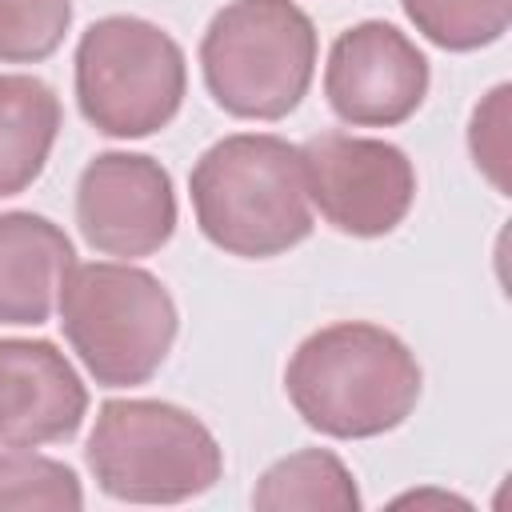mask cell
Returning a JSON list of instances; mask_svg holds the SVG:
<instances>
[{
	"mask_svg": "<svg viewBox=\"0 0 512 512\" xmlns=\"http://www.w3.org/2000/svg\"><path fill=\"white\" fill-rule=\"evenodd\" d=\"M56 308L64 340L100 388L148 384L180 328L176 300L160 276L128 260H72Z\"/></svg>",
	"mask_w": 512,
	"mask_h": 512,
	"instance_id": "3",
	"label": "cell"
},
{
	"mask_svg": "<svg viewBox=\"0 0 512 512\" xmlns=\"http://www.w3.org/2000/svg\"><path fill=\"white\" fill-rule=\"evenodd\" d=\"M300 164L308 200L344 236H388L416 200L408 152L376 136L320 132L300 148Z\"/></svg>",
	"mask_w": 512,
	"mask_h": 512,
	"instance_id": "7",
	"label": "cell"
},
{
	"mask_svg": "<svg viewBox=\"0 0 512 512\" xmlns=\"http://www.w3.org/2000/svg\"><path fill=\"white\" fill-rule=\"evenodd\" d=\"M420 500H440V504H460V508H468V500H460V496H444V492H408V496H400L396 504H420Z\"/></svg>",
	"mask_w": 512,
	"mask_h": 512,
	"instance_id": "18",
	"label": "cell"
},
{
	"mask_svg": "<svg viewBox=\"0 0 512 512\" xmlns=\"http://www.w3.org/2000/svg\"><path fill=\"white\" fill-rule=\"evenodd\" d=\"M316 24L296 0H232L200 40L208 96L240 120H284L316 72Z\"/></svg>",
	"mask_w": 512,
	"mask_h": 512,
	"instance_id": "5",
	"label": "cell"
},
{
	"mask_svg": "<svg viewBox=\"0 0 512 512\" xmlns=\"http://www.w3.org/2000/svg\"><path fill=\"white\" fill-rule=\"evenodd\" d=\"M508 96H512V88L496 84L472 108V124H468L472 160L504 196H508Z\"/></svg>",
	"mask_w": 512,
	"mask_h": 512,
	"instance_id": "17",
	"label": "cell"
},
{
	"mask_svg": "<svg viewBox=\"0 0 512 512\" xmlns=\"http://www.w3.org/2000/svg\"><path fill=\"white\" fill-rule=\"evenodd\" d=\"M72 260V240L56 220L40 212H0V324H44Z\"/></svg>",
	"mask_w": 512,
	"mask_h": 512,
	"instance_id": "11",
	"label": "cell"
},
{
	"mask_svg": "<svg viewBox=\"0 0 512 512\" xmlns=\"http://www.w3.org/2000/svg\"><path fill=\"white\" fill-rule=\"evenodd\" d=\"M72 24V0H0V64L48 60Z\"/></svg>",
	"mask_w": 512,
	"mask_h": 512,
	"instance_id": "16",
	"label": "cell"
},
{
	"mask_svg": "<svg viewBox=\"0 0 512 512\" xmlns=\"http://www.w3.org/2000/svg\"><path fill=\"white\" fill-rule=\"evenodd\" d=\"M88 412V388L52 340H0V448L72 440Z\"/></svg>",
	"mask_w": 512,
	"mask_h": 512,
	"instance_id": "10",
	"label": "cell"
},
{
	"mask_svg": "<svg viewBox=\"0 0 512 512\" xmlns=\"http://www.w3.org/2000/svg\"><path fill=\"white\" fill-rule=\"evenodd\" d=\"M424 40L444 52H476L508 32L512 0H400Z\"/></svg>",
	"mask_w": 512,
	"mask_h": 512,
	"instance_id": "14",
	"label": "cell"
},
{
	"mask_svg": "<svg viewBox=\"0 0 512 512\" xmlns=\"http://www.w3.org/2000/svg\"><path fill=\"white\" fill-rule=\"evenodd\" d=\"M424 372L412 348L368 320H340L304 336L284 368L296 416L336 440L400 428L420 400Z\"/></svg>",
	"mask_w": 512,
	"mask_h": 512,
	"instance_id": "1",
	"label": "cell"
},
{
	"mask_svg": "<svg viewBox=\"0 0 512 512\" xmlns=\"http://www.w3.org/2000/svg\"><path fill=\"white\" fill-rule=\"evenodd\" d=\"M428 56L396 24L360 20L344 28L324 64L328 108L352 128H396L428 96Z\"/></svg>",
	"mask_w": 512,
	"mask_h": 512,
	"instance_id": "8",
	"label": "cell"
},
{
	"mask_svg": "<svg viewBox=\"0 0 512 512\" xmlns=\"http://www.w3.org/2000/svg\"><path fill=\"white\" fill-rule=\"evenodd\" d=\"M80 236L120 260L160 252L176 232V192L160 160L144 152H100L76 180Z\"/></svg>",
	"mask_w": 512,
	"mask_h": 512,
	"instance_id": "9",
	"label": "cell"
},
{
	"mask_svg": "<svg viewBox=\"0 0 512 512\" xmlns=\"http://www.w3.org/2000/svg\"><path fill=\"white\" fill-rule=\"evenodd\" d=\"M200 232L228 256L272 260L312 236L300 148L272 132L216 140L188 176Z\"/></svg>",
	"mask_w": 512,
	"mask_h": 512,
	"instance_id": "2",
	"label": "cell"
},
{
	"mask_svg": "<svg viewBox=\"0 0 512 512\" xmlns=\"http://www.w3.org/2000/svg\"><path fill=\"white\" fill-rule=\"evenodd\" d=\"M60 96L28 72H0V200L24 192L60 136Z\"/></svg>",
	"mask_w": 512,
	"mask_h": 512,
	"instance_id": "12",
	"label": "cell"
},
{
	"mask_svg": "<svg viewBox=\"0 0 512 512\" xmlns=\"http://www.w3.org/2000/svg\"><path fill=\"white\" fill-rule=\"evenodd\" d=\"M360 488L348 464L328 448H300L272 468L252 488V508L284 512V508H308V512H356Z\"/></svg>",
	"mask_w": 512,
	"mask_h": 512,
	"instance_id": "13",
	"label": "cell"
},
{
	"mask_svg": "<svg viewBox=\"0 0 512 512\" xmlns=\"http://www.w3.org/2000/svg\"><path fill=\"white\" fill-rule=\"evenodd\" d=\"M76 104L112 140L168 128L188 92L184 48L144 16L92 20L76 44Z\"/></svg>",
	"mask_w": 512,
	"mask_h": 512,
	"instance_id": "6",
	"label": "cell"
},
{
	"mask_svg": "<svg viewBox=\"0 0 512 512\" xmlns=\"http://www.w3.org/2000/svg\"><path fill=\"white\" fill-rule=\"evenodd\" d=\"M84 460L96 488L124 504H184L224 476L208 424L168 400H104Z\"/></svg>",
	"mask_w": 512,
	"mask_h": 512,
	"instance_id": "4",
	"label": "cell"
},
{
	"mask_svg": "<svg viewBox=\"0 0 512 512\" xmlns=\"http://www.w3.org/2000/svg\"><path fill=\"white\" fill-rule=\"evenodd\" d=\"M0 508H52V512H76L84 508L80 476L52 456H36L28 448L0 452Z\"/></svg>",
	"mask_w": 512,
	"mask_h": 512,
	"instance_id": "15",
	"label": "cell"
}]
</instances>
